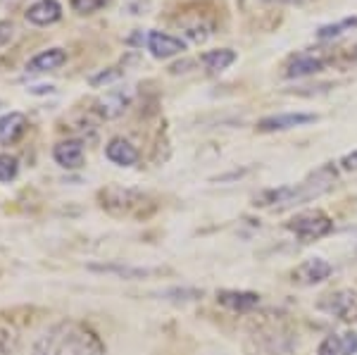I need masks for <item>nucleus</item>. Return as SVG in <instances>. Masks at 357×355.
Wrapping results in <instances>:
<instances>
[{
  "mask_svg": "<svg viewBox=\"0 0 357 355\" xmlns=\"http://www.w3.org/2000/svg\"><path fill=\"white\" fill-rule=\"evenodd\" d=\"M129 100H131V93H129V91L114 89V91H110V93H105V98L98 100V112H100L105 119L119 117V114H122V112L126 110Z\"/></svg>",
  "mask_w": 357,
  "mask_h": 355,
  "instance_id": "nucleus-16",
  "label": "nucleus"
},
{
  "mask_svg": "<svg viewBox=\"0 0 357 355\" xmlns=\"http://www.w3.org/2000/svg\"><path fill=\"white\" fill-rule=\"evenodd\" d=\"M69 5L77 15H93L105 5H110V0H69Z\"/></svg>",
  "mask_w": 357,
  "mask_h": 355,
  "instance_id": "nucleus-23",
  "label": "nucleus"
},
{
  "mask_svg": "<svg viewBox=\"0 0 357 355\" xmlns=\"http://www.w3.org/2000/svg\"><path fill=\"white\" fill-rule=\"evenodd\" d=\"M126 43H129V45H141V48H143V43H148V33L136 31L134 36H129V38H126Z\"/></svg>",
  "mask_w": 357,
  "mask_h": 355,
  "instance_id": "nucleus-27",
  "label": "nucleus"
},
{
  "mask_svg": "<svg viewBox=\"0 0 357 355\" xmlns=\"http://www.w3.org/2000/svg\"><path fill=\"white\" fill-rule=\"evenodd\" d=\"M333 272V267L324 257H310L303 265H298L293 270V282L303 284V286H312V284H321L324 279H329Z\"/></svg>",
  "mask_w": 357,
  "mask_h": 355,
  "instance_id": "nucleus-8",
  "label": "nucleus"
},
{
  "mask_svg": "<svg viewBox=\"0 0 357 355\" xmlns=\"http://www.w3.org/2000/svg\"><path fill=\"white\" fill-rule=\"evenodd\" d=\"M321 310L343 319V322H350V319L357 317V291L353 289L336 291V294H331L326 301H321Z\"/></svg>",
  "mask_w": 357,
  "mask_h": 355,
  "instance_id": "nucleus-6",
  "label": "nucleus"
},
{
  "mask_svg": "<svg viewBox=\"0 0 357 355\" xmlns=\"http://www.w3.org/2000/svg\"><path fill=\"white\" fill-rule=\"evenodd\" d=\"M0 355H20L15 334L5 327H0Z\"/></svg>",
  "mask_w": 357,
  "mask_h": 355,
  "instance_id": "nucleus-24",
  "label": "nucleus"
},
{
  "mask_svg": "<svg viewBox=\"0 0 357 355\" xmlns=\"http://www.w3.org/2000/svg\"><path fill=\"white\" fill-rule=\"evenodd\" d=\"M62 20V5L57 0H36L26 8V22L33 27H50Z\"/></svg>",
  "mask_w": 357,
  "mask_h": 355,
  "instance_id": "nucleus-9",
  "label": "nucleus"
},
{
  "mask_svg": "<svg viewBox=\"0 0 357 355\" xmlns=\"http://www.w3.org/2000/svg\"><path fill=\"white\" fill-rule=\"evenodd\" d=\"M20 174V160L10 153H0V184H10Z\"/></svg>",
  "mask_w": 357,
  "mask_h": 355,
  "instance_id": "nucleus-21",
  "label": "nucleus"
},
{
  "mask_svg": "<svg viewBox=\"0 0 357 355\" xmlns=\"http://www.w3.org/2000/svg\"><path fill=\"white\" fill-rule=\"evenodd\" d=\"M326 67V60L319 55H296L286 67V77L289 79H303V77H312V74H319Z\"/></svg>",
  "mask_w": 357,
  "mask_h": 355,
  "instance_id": "nucleus-13",
  "label": "nucleus"
},
{
  "mask_svg": "<svg viewBox=\"0 0 357 355\" xmlns=\"http://www.w3.org/2000/svg\"><path fill=\"white\" fill-rule=\"evenodd\" d=\"M357 29V17H345L341 22H333V24H324L317 29V38L319 41H331V38H341L343 33Z\"/></svg>",
  "mask_w": 357,
  "mask_h": 355,
  "instance_id": "nucleus-20",
  "label": "nucleus"
},
{
  "mask_svg": "<svg viewBox=\"0 0 357 355\" xmlns=\"http://www.w3.org/2000/svg\"><path fill=\"white\" fill-rule=\"evenodd\" d=\"M53 160L62 169H79L84 165V143L79 139L60 141L53 148Z\"/></svg>",
  "mask_w": 357,
  "mask_h": 355,
  "instance_id": "nucleus-11",
  "label": "nucleus"
},
{
  "mask_svg": "<svg viewBox=\"0 0 357 355\" xmlns=\"http://www.w3.org/2000/svg\"><path fill=\"white\" fill-rule=\"evenodd\" d=\"M122 77H124V70H119V67H107V70L89 77V84L93 86V89H102V86H110L114 82H119Z\"/></svg>",
  "mask_w": 357,
  "mask_h": 355,
  "instance_id": "nucleus-22",
  "label": "nucleus"
},
{
  "mask_svg": "<svg viewBox=\"0 0 357 355\" xmlns=\"http://www.w3.org/2000/svg\"><path fill=\"white\" fill-rule=\"evenodd\" d=\"M317 122V114L310 112H281L272 114V117H264L257 122V131L262 134H274V131H289L296 127H305V124Z\"/></svg>",
  "mask_w": 357,
  "mask_h": 355,
  "instance_id": "nucleus-5",
  "label": "nucleus"
},
{
  "mask_svg": "<svg viewBox=\"0 0 357 355\" xmlns=\"http://www.w3.org/2000/svg\"><path fill=\"white\" fill-rule=\"evenodd\" d=\"M217 301H220V305L236 312H248L260 305V296L252 294V291H220Z\"/></svg>",
  "mask_w": 357,
  "mask_h": 355,
  "instance_id": "nucleus-15",
  "label": "nucleus"
},
{
  "mask_svg": "<svg viewBox=\"0 0 357 355\" xmlns=\"http://www.w3.org/2000/svg\"><path fill=\"white\" fill-rule=\"evenodd\" d=\"M29 127V119L24 112H8L0 117V143L10 146V143L20 141V136L24 134Z\"/></svg>",
  "mask_w": 357,
  "mask_h": 355,
  "instance_id": "nucleus-14",
  "label": "nucleus"
},
{
  "mask_svg": "<svg viewBox=\"0 0 357 355\" xmlns=\"http://www.w3.org/2000/svg\"><path fill=\"white\" fill-rule=\"evenodd\" d=\"M336 181V172L331 165H324L310 174V179L301 181L296 186H281L272 188V191H264L260 198H255V205H293V203H305L310 198L321 196L324 191H329Z\"/></svg>",
  "mask_w": 357,
  "mask_h": 355,
  "instance_id": "nucleus-2",
  "label": "nucleus"
},
{
  "mask_svg": "<svg viewBox=\"0 0 357 355\" xmlns=\"http://www.w3.org/2000/svg\"><path fill=\"white\" fill-rule=\"evenodd\" d=\"M15 36V24L10 20H0V48L8 45Z\"/></svg>",
  "mask_w": 357,
  "mask_h": 355,
  "instance_id": "nucleus-25",
  "label": "nucleus"
},
{
  "mask_svg": "<svg viewBox=\"0 0 357 355\" xmlns=\"http://www.w3.org/2000/svg\"><path fill=\"white\" fill-rule=\"evenodd\" d=\"M289 232L296 234L301 241H314V239H321L326 234L333 232V222L331 217L321 210H305V213H298L293 220L286 225Z\"/></svg>",
  "mask_w": 357,
  "mask_h": 355,
  "instance_id": "nucleus-3",
  "label": "nucleus"
},
{
  "mask_svg": "<svg viewBox=\"0 0 357 355\" xmlns=\"http://www.w3.org/2000/svg\"><path fill=\"white\" fill-rule=\"evenodd\" d=\"M89 270L102 272V274H114L122 279H146L153 274H162V270H151V267H129V265H89Z\"/></svg>",
  "mask_w": 357,
  "mask_h": 355,
  "instance_id": "nucleus-19",
  "label": "nucleus"
},
{
  "mask_svg": "<svg viewBox=\"0 0 357 355\" xmlns=\"http://www.w3.org/2000/svg\"><path fill=\"white\" fill-rule=\"evenodd\" d=\"M53 86H33V89H29V93H53Z\"/></svg>",
  "mask_w": 357,
  "mask_h": 355,
  "instance_id": "nucleus-28",
  "label": "nucleus"
},
{
  "mask_svg": "<svg viewBox=\"0 0 357 355\" xmlns=\"http://www.w3.org/2000/svg\"><path fill=\"white\" fill-rule=\"evenodd\" d=\"M105 158L112 165H117V167H134L141 156H138V148L131 141L122 139V136H114L105 146Z\"/></svg>",
  "mask_w": 357,
  "mask_h": 355,
  "instance_id": "nucleus-10",
  "label": "nucleus"
},
{
  "mask_svg": "<svg viewBox=\"0 0 357 355\" xmlns=\"http://www.w3.org/2000/svg\"><path fill=\"white\" fill-rule=\"evenodd\" d=\"M341 167H343V169H348V172H355V169H357V151L348 153V156H343Z\"/></svg>",
  "mask_w": 357,
  "mask_h": 355,
  "instance_id": "nucleus-26",
  "label": "nucleus"
},
{
  "mask_svg": "<svg viewBox=\"0 0 357 355\" xmlns=\"http://www.w3.org/2000/svg\"><path fill=\"white\" fill-rule=\"evenodd\" d=\"M236 60H238V55H236V50H231V48L207 50V53L200 55V62H203L205 70L210 74H222L224 70H229Z\"/></svg>",
  "mask_w": 357,
  "mask_h": 355,
  "instance_id": "nucleus-18",
  "label": "nucleus"
},
{
  "mask_svg": "<svg viewBox=\"0 0 357 355\" xmlns=\"http://www.w3.org/2000/svg\"><path fill=\"white\" fill-rule=\"evenodd\" d=\"M250 339L257 341V351L262 355H289L293 351V339L276 324H260Z\"/></svg>",
  "mask_w": 357,
  "mask_h": 355,
  "instance_id": "nucleus-4",
  "label": "nucleus"
},
{
  "mask_svg": "<svg viewBox=\"0 0 357 355\" xmlns=\"http://www.w3.org/2000/svg\"><path fill=\"white\" fill-rule=\"evenodd\" d=\"M67 62V50L65 48H48L41 50L38 55H33L26 62V72L29 74H43V72H55L60 70Z\"/></svg>",
  "mask_w": 357,
  "mask_h": 355,
  "instance_id": "nucleus-12",
  "label": "nucleus"
},
{
  "mask_svg": "<svg viewBox=\"0 0 357 355\" xmlns=\"http://www.w3.org/2000/svg\"><path fill=\"white\" fill-rule=\"evenodd\" d=\"M146 48L151 50L155 60H169V57L181 55L186 50V41H181L178 36H172L167 31H148Z\"/></svg>",
  "mask_w": 357,
  "mask_h": 355,
  "instance_id": "nucleus-7",
  "label": "nucleus"
},
{
  "mask_svg": "<svg viewBox=\"0 0 357 355\" xmlns=\"http://www.w3.org/2000/svg\"><path fill=\"white\" fill-rule=\"evenodd\" d=\"M105 343L86 322L60 319L33 341L31 355H105Z\"/></svg>",
  "mask_w": 357,
  "mask_h": 355,
  "instance_id": "nucleus-1",
  "label": "nucleus"
},
{
  "mask_svg": "<svg viewBox=\"0 0 357 355\" xmlns=\"http://www.w3.org/2000/svg\"><path fill=\"white\" fill-rule=\"evenodd\" d=\"M357 353V334H331L321 341L319 346V355H355Z\"/></svg>",
  "mask_w": 357,
  "mask_h": 355,
  "instance_id": "nucleus-17",
  "label": "nucleus"
}]
</instances>
